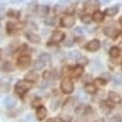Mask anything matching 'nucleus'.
<instances>
[{
  "label": "nucleus",
  "mask_w": 122,
  "mask_h": 122,
  "mask_svg": "<svg viewBox=\"0 0 122 122\" xmlns=\"http://www.w3.org/2000/svg\"><path fill=\"white\" fill-rule=\"evenodd\" d=\"M73 82H72L71 80H68V78H66V80L62 81V84H61V90L63 91L64 94H71L72 91H73Z\"/></svg>",
  "instance_id": "obj_1"
},
{
  "label": "nucleus",
  "mask_w": 122,
  "mask_h": 122,
  "mask_svg": "<svg viewBox=\"0 0 122 122\" xmlns=\"http://www.w3.org/2000/svg\"><path fill=\"white\" fill-rule=\"evenodd\" d=\"M14 90H15V93H17L18 95L23 97V95L27 93V90H28V85L26 84V82H23V81H18L17 84H15V86H14Z\"/></svg>",
  "instance_id": "obj_2"
},
{
  "label": "nucleus",
  "mask_w": 122,
  "mask_h": 122,
  "mask_svg": "<svg viewBox=\"0 0 122 122\" xmlns=\"http://www.w3.org/2000/svg\"><path fill=\"white\" fill-rule=\"evenodd\" d=\"M104 34L107 35L108 37L114 39V37H117V36H118L120 31H118V28H117V27H114V26L112 25V26H108V27H105V28H104Z\"/></svg>",
  "instance_id": "obj_3"
},
{
  "label": "nucleus",
  "mask_w": 122,
  "mask_h": 122,
  "mask_svg": "<svg viewBox=\"0 0 122 122\" xmlns=\"http://www.w3.org/2000/svg\"><path fill=\"white\" fill-rule=\"evenodd\" d=\"M99 6H100V3L97 1V0H87L85 3V9L86 10H98Z\"/></svg>",
  "instance_id": "obj_4"
},
{
  "label": "nucleus",
  "mask_w": 122,
  "mask_h": 122,
  "mask_svg": "<svg viewBox=\"0 0 122 122\" xmlns=\"http://www.w3.org/2000/svg\"><path fill=\"white\" fill-rule=\"evenodd\" d=\"M87 49L89 51H97L99 48H100V41L97 40V39H94V40H91V41H89L87 44H86V46H85Z\"/></svg>",
  "instance_id": "obj_5"
},
{
  "label": "nucleus",
  "mask_w": 122,
  "mask_h": 122,
  "mask_svg": "<svg viewBox=\"0 0 122 122\" xmlns=\"http://www.w3.org/2000/svg\"><path fill=\"white\" fill-rule=\"evenodd\" d=\"M30 63H31L30 55H21V57L18 58V67L19 68H26Z\"/></svg>",
  "instance_id": "obj_6"
},
{
  "label": "nucleus",
  "mask_w": 122,
  "mask_h": 122,
  "mask_svg": "<svg viewBox=\"0 0 122 122\" xmlns=\"http://www.w3.org/2000/svg\"><path fill=\"white\" fill-rule=\"evenodd\" d=\"M61 25L63 26V27H72V26L75 25V18L72 17V15H66V17L62 18Z\"/></svg>",
  "instance_id": "obj_7"
},
{
  "label": "nucleus",
  "mask_w": 122,
  "mask_h": 122,
  "mask_svg": "<svg viewBox=\"0 0 122 122\" xmlns=\"http://www.w3.org/2000/svg\"><path fill=\"white\" fill-rule=\"evenodd\" d=\"M108 98H109V100L112 103H121V95L118 93H114V91H109V94H108Z\"/></svg>",
  "instance_id": "obj_8"
},
{
  "label": "nucleus",
  "mask_w": 122,
  "mask_h": 122,
  "mask_svg": "<svg viewBox=\"0 0 122 122\" xmlns=\"http://www.w3.org/2000/svg\"><path fill=\"white\" fill-rule=\"evenodd\" d=\"M25 78H26V81H28V82H36L39 80V75L36 73L35 71H31V72H28V73H26Z\"/></svg>",
  "instance_id": "obj_9"
},
{
  "label": "nucleus",
  "mask_w": 122,
  "mask_h": 122,
  "mask_svg": "<svg viewBox=\"0 0 122 122\" xmlns=\"http://www.w3.org/2000/svg\"><path fill=\"white\" fill-rule=\"evenodd\" d=\"M64 37V34L62 31H54L51 35V41L53 42H58V41H62Z\"/></svg>",
  "instance_id": "obj_10"
},
{
  "label": "nucleus",
  "mask_w": 122,
  "mask_h": 122,
  "mask_svg": "<svg viewBox=\"0 0 122 122\" xmlns=\"http://www.w3.org/2000/svg\"><path fill=\"white\" fill-rule=\"evenodd\" d=\"M71 76L72 77H80V76L82 75V72H84V70H82V66H76L75 68H71Z\"/></svg>",
  "instance_id": "obj_11"
},
{
  "label": "nucleus",
  "mask_w": 122,
  "mask_h": 122,
  "mask_svg": "<svg viewBox=\"0 0 122 122\" xmlns=\"http://www.w3.org/2000/svg\"><path fill=\"white\" fill-rule=\"evenodd\" d=\"M26 37L28 39V41L35 42V44L40 42V36L36 35V34H34V32H27V34H26Z\"/></svg>",
  "instance_id": "obj_12"
},
{
  "label": "nucleus",
  "mask_w": 122,
  "mask_h": 122,
  "mask_svg": "<svg viewBox=\"0 0 122 122\" xmlns=\"http://www.w3.org/2000/svg\"><path fill=\"white\" fill-rule=\"evenodd\" d=\"M36 117H37V120H44L45 117H46V108L45 107H39L37 108V112H36Z\"/></svg>",
  "instance_id": "obj_13"
},
{
  "label": "nucleus",
  "mask_w": 122,
  "mask_h": 122,
  "mask_svg": "<svg viewBox=\"0 0 122 122\" xmlns=\"http://www.w3.org/2000/svg\"><path fill=\"white\" fill-rule=\"evenodd\" d=\"M4 105L8 109H10V108H13L15 105V100H14V98H12V97H6L4 99Z\"/></svg>",
  "instance_id": "obj_14"
},
{
  "label": "nucleus",
  "mask_w": 122,
  "mask_h": 122,
  "mask_svg": "<svg viewBox=\"0 0 122 122\" xmlns=\"http://www.w3.org/2000/svg\"><path fill=\"white\" fill-rule=\"evenodd\" d=\"M103 19H104V13L97 10V12L93 14V21H95V22H102Z\"/></svg>",
  "instance_id": "obj_15"
},
{
  "label": "nucleus",
  "mask_w": 122,
  "mask_h": 122,
  "mask_svg": "<svg viewBox=\"0 0 122 122\" xmlns=\"http://www.w3.org/2000/svg\"><path fill=\"white\" fill-rule=\"evenodd\" d=\"M85 91L87 94H95L97 93V86L94 84H87V85H85Z\"/></svg>",
  "instance_id": "obj_16"
},
{
  "label": "nucleus",
  "mask_w": 122,
  "mask_h": 122,
  "mask_svg": "<svg viewBox=\"0 0 122 122\" xmlns=\"http://www.w3.org/2000/svg\"><path fill=\"white\" fill-rule=\"evenodd\" d=\"M117 13H118V6H112V8H108L107 10H105V14L109 15V17H113Z\"/></svg>",
  "instance_id": "obj_17"
},
{
  "label": "nucleus",
  "mask_w": 122,
  "mask_h": 122,
  "mask_svg": "<svg viewBox=\"0 0 122 122\" xmlns=\"http://www.w3.org/2000/svg\"><path fill=\"white\" fill-rule=\"evenodd\" d=\"M37 12H39V14H40V15L48 14V13H49V6L48 5H40L37 8Z\"/></svg>",
  "instance_id": "obj_18"
},
{
  "label": "nucleus",
  "mask_w": 122,
  "mask_h": 122,
  "mask_svg": "<svg viewBox=\"0 0 122 122\" xmlns=\"http://www.w3.org/2000/svg\"><path fill=\"white\" fill-rule=\"evenodd\" d=\"M109 55H111L112 58H117L118 55H120V48H117V46L111 48V50H109Z\"/></svg>",
  "instance_id": "obj_19"
},
{
  "label": "nucleus",
  "mask_w": 122,
  "mask_h": 122,
  "mask_svg": "<svg viewBox=\"0 0 122 122\" xmlns=\"http://www.w3.org/2000/svg\"><path fill=\"white\" fill-rule=\"evenodd\" d=\"M39 59H41V61L44 62L45 64H46V63H49V62H50V55L46 54V53H42V54H40Z\"/></svg>",
  "instance_id": "obj_20"
},
{
  "label": "nucleus",
  "mask_w": 122,
  "mask_h": 122,
  "mask_svg": "<svg viewBox=\"0 0 122 122\" xmlns=\"http://www.w3.org/2000/svg\"><path fill=\"white\" fill-rule=\"evenodd\" d=\"M81 21L84 22V23H90V22L93 21V15H90V14H84V15H81Z\"/></svg>",
  "instance_id": "obj_21"
},
{
  "label": "nucleus",
  "mask_w": 122,
  "mask_h": 122,
  "mask_svg": "<svg viewBox=\"0 0 122 122\" xmlns=\"http://www.w3.org/2000/svg\"><path fill=\"white\" fill-rule=\"evenodd\" d=\"M113 82L116 85H121L122 84V75L121 73H116L113 76Z\"/></svg>",
  "instance_id": "obj_22"
},
{
  "label": "nucleus",
  "mask_w": 122,
  "mask_h": 122,
  "mask_svg": "<svg viewBox=\"0 0 122 122\" xmlns=\"http://www.w3.org/2000/svg\"><path fill=\"white\" fill-rule=\"evenodd\" d=\"M59 120H61L62 122H71V117L68 116V114H66V113H62L61 116H59Z\"/></svg>",
  "instance_id": "obj_23"
},
{
  "label": "nucleus",
  "mask_w": 122,
  "mask_h": 122,
  "mask_svg": "<svg viewBox=\"0 0 122 122\" xmlns=\"http://www.w3.org/2000/svg\"><path fill=\"white\" fill-rule=\"evenodd\" d=\"M44 66H45V63L41 61V59H37V61H36L35 63H34V67L36 68V70H37V68L40 70V68H42V67H44Z\"/></svg>",
  "instance_id": "obj_24"
},
{
  "label": "nucleus",
  "mask_w": 122,
  "mask_h": 122,
  "mask_svg": "<svg viewBox=\"0 0 122 122\" xmlns=\"http://www.w3.org/2000/svg\"><path fill=\"white\" fill-rule=\"evenodd\" d=\"M45 23L49 25V26H53V25L55 23V18H54V17H49V18H46V19H45Z\"/></svg>",
  "instance_id": "obj_25"
},
{
  "label": "nucleus",
  "mask_w": 122,
  "mask_h": 122,
  "mask_svg": "<svg viewBox=\"0 0 122 122\" xmlns=\"http://www.w3.org/2000/svg\"><path fill=\"white\" fill-rule=\"evenodd\" d=\"M73 44H75V41H73V39H72V37H68L67 40L64 41V46H72Z\"/></svg>",
  "instance_id": "obj_26"
},
{
  "label": "nucleus",
  "mask_w": 122,
  "mask_h": 122,
  "mask_svg": "<svg viewBox=\"0 0 122 122\" xmlns=\"http://www.w3.org/2000/svg\"><path fill=\"white\" fill-rule=\"evenodd\" d=\"M44 78H45V80H51V78H53V72L46 71V72L44 73Z\"/></svg>",
  "instance_id": "obj_27"
},
{
  "label": "nucleus",
  "mask_w": 122,
  "mask_h": 122,
  "mask_svg": "<svg viewBox=\"0 0 122 122\" xmlns=\"http://www.w3.org/2000/svg\"><path fill=\"white\" fill-rule=\"evenodd\" d=\"M111 122H122V117L121 116H113L112 117V120H111Z\"/></svg>",
  "instance_id": "obj_28"
},
{
  "label": "nucleus",
  "mask_w": 122,
  "mask_h": 122,
  "mask_svg": "<svg viewBox=\"0 0 122 122\" xmlns=\"http://www.w3.org/2000/svg\"><path fill=\"white\" fill-rule=\"evenodd\" d=\"M8 15H9V17H18V15H19V12H15V10H9V12H8Z\"/></svg>",
  "instance_id": "obj_29"
},
{
  "label": "nucleus",
  "mask_w": 122,
  "mask_h": 122,
  "mask_svg": "<svg viewBox=\"0 0 122 122\" xmlns=\"http://www.w3.org/2000/svg\"><path fill=\"white\" fill-rule=\"evenodd\" d=\"M95 82H97V85H102V86H104V85L107 84V81L103 80V78H97V80H95Z\"/></svg>",
  "instance_id": "obj_30"
},
{
  "label": "nucleus",
  "mask_w": 122,
  "mask_h": 122,
  "mask_svg": "<svg viewBox=\"0 0 122 122\" xmlns=\"http://www.w3.org/2000/svg\"><path fill=\"white\" fill-rule=\"evenodd\" d=\"M39 103H40V99L39 98H35L34 100H32V105H34V107H39Z\"/></svg>",
  "instance_id": "obj_31"
},
{
  "label": "nucleus",
  "mask_w": 122,
  "mask_h": 122,
  "mask_svg": "<svg viewBox=\"0 0 122 122\" xmlns=\"http://www.w3.org/2000/svg\"><path fill=\"white\" fill-rule=\"evenodd\" d=\"M84 31H85V30H84V28H82V27H77V28H76V30H75V32H76V34H78V35H81V34H84Z\"/></svg>",
  "instance_id": "obj_32"
},
{
  "label": "nucleus",
  "mask_w": 122,
  "mask_h": 122,
  "mask_svg": "<svg viewBox=\"0 0 122 122\" xmlns=\"http://www.w3.org/2000/svg\"><path fill=\"white\" fill-rule=\"evenodd\" d=\"M6 68H8V70H12V66L9 64V63H5L4 64V70H6Z\"/></svg>",
  "instance_id": "obj_33"
},
{
  "label": "nucleus",
  "mask_w": 122,
  "mask_h": 122,
  "mask_svg": "<svg viewBox=\"0 0 122 122\" xmlns=\"http://www.w3.org/2000/svg\"><path fill=\"white\" fill-rule=\"evenodd\" d=\"M4 6H5V3L0 0V9H3V8H4Z\"/></svg>",
  "instance_id": "obj_34"
},
{
  "label": "nucleus",
  "mask_w": 122,
  "mask_h": 122,
  "mask_svg": "<svg viewBox=\"0 0 122 122\" xmlns=\"http://www.w3.org/2000/svg\"><path fill=\"white\" fill-rule=\"evenodd\" d=\"M10 1H12V3H21L22 0H10Z\"/></svg>",
  "instance_id": "obj_35"
},
{
  "label": "nucleus",
  "mask_w": 122,
  "mask_h": 122,
  "mask_svg": "<svg viewBox=\"0 0 122 122\" xmlns=\"http://www.w3.org/2000/svg\"><path fill=\"white\" fill-rule=\"evenodd\" d=\"M46 122H55V120H53V118H50V120H48Z\"/></svg>",
  "instance_id": "obj_36"
},
{
  "label": "nucleus",
  "mask_w": 122,
  "mask_h": 122,
  "mask_svg": "<svg viewBox=\"0 0 122 122\" xmlns=\"http://www.w3.org/2000/svg\"><path fill=\"white\" fill-rule=\"evenodd\" d=\"M111 0H102V3H109Z\"/></svg>",
  "instance_id": "obj_37"
},
{
  "label": "nucleus",
  "mask_w": 122,
  "mask_h": 122,
  "mask_svg": "<svg viewBox=\"0 0 122 122\" xmlns=\"http://www.w3.org/2000/svg\"><path fill=\"white\" fill-rule=\"evenodd\" d=\"M120 25H121V26H122V17H121V18H120Z\"/></svg>",
  "instance_id": "obj_38"
},
{
  "label": "nucleus",
  "mask_w": 122,
  "mask_h": 122,
  "mask_svg": "<svg viewBox=\"0 0 122 122\" xmlns=\"http://www.w3.org/2000/svg\"><path fill=\"white\" fill-rule=\"evenodd\" d=\"M98 122H104V121H103V120H100V121H98Z\"/></svg>",
  "instance_id": "obj_39"
},
{
  "label": "nucleus",
  "mask_w": 122,
  "mask_h": 122,
  "mask_svg": "<svg viewBox=\"0 0 122 122\" xmlns=\"http://www.w3.org/2000/svg\"><path fill=\"white\" fill-rule=\"evenodd\" d=\"M121 109H122V102H121Z\"/></svg>",
  "instance_id": "obj_40"
},
{
  "label": "nucleus",
  "mask_w": 122,
  "mask_h": 122,
  "mask_svg": "<svg viewBox=\"0 0 122 122\" xmlns=\"http://www.w3.org/2000/svg\"><path fill=\"white\" fill-rule=\"evenodd\" d=\"M121 70H122V62H121Z\"/></svg>",
  "instance_id": "obj_41"
},
{
  "label": "nucleus",
  "mask_w": 122,
  "mask_h": 122,
  "mask_svg": "<svg viewBox=\"0 0 122 122\" xmlns=\"http://www.w3.org/2000/svg\"><path fill=\"white\" fill-rule=\"evenodd\" d=\"M0 55H1V50H0Z\"/></svg>",
  "instance_id": "obj_42"
}]
</instances>
